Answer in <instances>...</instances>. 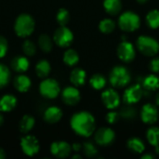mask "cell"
Instances as JSON below:
<instances>
[{
  "instance_id": "cell-1",
  "label": "cell",
  "mask_w": 159,
  "mask_h": 159,
  "mask_svg": "<svg viewBox=\"0 0 159 159\" xmlns=\"http://www.w3.org/2000/svg\"><path fill=\"white\" fill-rule=\"evenodd\" d=\"M70 125L72 129L79 136L89 138L96 129V120L92 114L87 111H80L71 117Z\"/></svg>"
},
{
  "instance_id": "cell-2",
  "label": "cell",
  "mask_w": 159,
  "mask_h": 159,
  "mask_svg": "<svg viewBox=\"0 0 159 159\" xmlns=\"http://www.w3.org/2000/svg\"><path fill=\"white\" fill-rule=\"evenodd\" d=\"M35 22L34 18L26 13L19 15L14 23V30L18 36L27 37L31 35L34 30Z\"/></svg>"
},
{
  "instance_id": "cell-3",
  "label": "cell",
  "mask_w": 159,
  "mask_h": 159,
  "mask_svg": "<svg viewBox=\"0 0 159 159\" xmlns=\"http://www.w3.org/2000/svg\"><path fill=\"white\" fill-rule=\"evenodd\" d=\"M131 79V75L128 68L122 65L115 66L109 75V82L115 88H125L127 87Z\"/></svg>"
},
{
  "instance_id": "cell-4",
  "label": "cell",
  "mask_w": 159,
  "mask_h": 159,
  "mask_svg": "<svg viewBox=\"0 0 159 159\" xmlns=\"http://www.w3.org/2000/svg\"><path fill=\"white\" fill-rule=\"evenodd\" d=\"M117 24L123 32L132 33L140 28L141 18L133 11H125L119 16Z\"/></svg>"
},
{
  "instance_id": "cell-5",
  "label": "cell",
  "mask_w": 159,
  "mask_h": 159,
  "mask_svg": "<svg viewBox=\"0 0 159 159\" xmlns=\"http://www.w3.org/2000/svg\"><path fill=\"white\" fill-rule=\"evenodd\" d=\"M136 45L138 50L146 57H155L159 52V43L152 36L140 35Z\"/></svg>"
},
{
  "instance_id": "cell-6",
  "label": "cell",
  "mask_w": 159,
  "mask_h": 159,
  "mask_svg": "<svg viewBox=\"0 0 159 159\" xmlns=\"http://www.w3.org/2000/svg\"><path fill=\"white\" fill-rule=\"evenodd\" d=\"M40 94L47 99H55L61 92V88L57 80L53 78H45L39 86Z\"/></svg>"
},
{
  "instance_id": "cell-7",
  "label": "cell",
  "mask_w": 159,
  "mask_h": 159,
  "mask_svg": "<svg viewBox=\"0 0 159 159\" xmlns=\"http://www.w3.org/2000/svg\"><path fill=\"white\" fill-rule=\"evenodd\" d=\"M53 41L61 48H68L74 41V34L66 25L60 26L53 34Z\"/></svg>"
},
{
  "instance_id": "cell-8",
  "label": "cell",
  "mask_w": 159,
  "mask_h": 159,
  "mask_svg": "<svg viewBox=\"0 0 159 159\" xmlns=\"http://www.w3.org/2000/svg\"><path fill=\"white\" fill-rule=\"evenodd\" d=\"M94 140L95 143L100 146H110L116 141V132L111 128H100L95 131Z\"/></svg>"
},
{
  "instance_id": "cell-9",
  "label": "cell",
  "mask_w": 159,
  "mask_h": 159,
  "mask_svg": "<svg viewBox=\"0 0 159 159\" xmlns=\"http://www.w3.org/2000/svg\"><path fill=\"white\" fill-rule=\"evenodd\" d=\"M116 53H117L119 60L126 63L131 62L136 57V50H135L134 46L130 42L126 41V40H123L118 45Z\"/></svg>"
},
{
  "instance_id": "cell-10",
  "label": "cell",
  "mask_w": 159,
  "mask_h": 159,
  "mask_svg": "<svg viewBox=\"0 0 159 159\" xmlns=\"http://www.w3.org/2000/svg\"><path fill=\"white\" fill-rule=\"evenodd\" d=\"M143 87L140 84H135L129 87L123 95V100L126 104H135L139 102L143 96Z\"/></svg>"
},
{
  "instance_id": "cell-11",
  "label": "cell",
  "mask_w": 159,
  "mask_h": 159,
  "mask_svg": "<svg viewBox=\"0 0 159 159\" xmlns=\"http://www.w3.org/2000/svg\"><path fill=\"white\" fill-rule=\"evenodd\" d=\"M20 147L22 152L28 157H34L40 150L39 141L33 135H26L20 140Z\"/></svg>"
},
{
  "instance_id": "cell-12",
  "label": "cell",
  "mask_w": 159,
  "mask_h": 159,
  "mask_svg": "<svg viewBox=\"0 0 159 159\" xmlns=\"http://www.w3.org/2000/svg\"><path fill=\"white\" fill-rule=\"evenodd\" d=\"M102 102L105 108L109 110L116 109L121 102L120 95L114 89H107L102 93Z\"/></svg>"
},
{
  "instance_id": "cell-13",
  "label": "cell",
  "mask_w": 159,
  "mask_h": 159,
  "mask_svg": "<svg viewBox=\"0 0 159 159\" xmlns=\"http://www.w3.org/2000/svg\"><path fill=\"white\" fill-rule=\"evenodd\" d=\"M141 119L144 124L154 125L158 120V109L156 105L152 103H146L142 107L141 110Z\"/></svg>"
},
{
  "instance_id": "cell-14",
  "label": "cell",
  "mask_w": 159,
  "mask_h": 159,
  "mask_svg": "<svg viewBox=\"0 0 159 159\" xmlns=\"http://www.w3.org/2000/svg\"><path fill=\"white\" fill-rule=\"evenodd\" d=\"M50 153L57 158H66L72 153V146L63 141L54 142L50 146Z\"/></svg>"
},
{
  "instance_id": "cell-15",
  "label": "cell",
  "mask_w": 159,
  "mask_h": 159,
  "mask_svg": "<svg viewBox=\"0 0 159 159\" xmlns=\"http://www.w3.org/2000/svg\"><path fill=\"white\" fill-rule=\"evenodd\" d=\"M61 98L65 104L74 106V105H76L80 102L81 95H80L78 89L75 86V87H67L62 90Z\"/></svg>"
},
{
  "instance_id": "cell-16",
  "label": "cell",
  "mask_w": 159,
  "mask_h": 159,
  "mask_svg": "<svg viewBox=\"0 0 159 159\" xmlns=\"http://www.w3.org/2000/svg\"><path fill=\"white\" fill-rule=\"evenodd\" d=\"M62 117V111L57 106H50L44 113V119L48 124H56Z\"/></svg>"
},
{
  "instance_id": "cell-17",
  "label": "cell",
  "mask_w": 159,
  "mask_h": 159,
  "mask_svg": "<svg viewBox=\"0 0 159 159\" xmlns=\"http://www.w3.org/2000/svg\"><path fill=\"white\" fill-rule=\"evenodd\" d=\"M17 105V98L11 94H6L0 99V111L7 113L15 109Z\"/></svg>"
},
{
  "instance_id": "cell-18",
  "label": "cell",
  "mask_w": 159,
  "mask_h": 159,
  "mask_svg": "<svg viewBox=\"0 0 159 159\" xmlns=\"http://www.w3.org/2000/svg\"><path fill=\"white\" fill-rule=\"evenodd\" d=\"M13 85H14V88L19 92H26L31 88L32 82H31V79L27 75L20 74L14 78Z\"/></svg>"
},
{
  "instance_id": "cell-19",
  "label": "cell",
  "mask_w": 159,
  "mask_h": 159,
  "mask_svg": "<svg viewBox=\"0 0 159 159\" xmlns=\"http://www.w3.org/2000/svg\"><path fill=\"white\" fill-rule=\"evenodd\" d=\"M29 61L24 56H16L11 60V68L17 73H24L29 68Z\"/></svg>"
},
{
  "instance_id": "cell-20",
  "label": "cell",
  "mask_w": 159,
  "mask_h": 159,
  "mask_svg": "<svg viewBox=\"0 0 159 159\" xmlns=\"http://www.w3.org/2000/svg\"><path fill=\"white\" fill-rule=\"evenodd\" d=\"M103 8L106 13L111 16L119 14L122 10L121 0H103Z\"/></svg>"
},
{
  "instance_id": "cell-21",
  "label": "cell",
  "mask_w": 159,
  "mask_h": 159,
  "mask_svg": "<svg viewBox=\"0 0 159 159\" xmlns=\"http://www.w3.org/2000/svg\"><path fill=\"white\" fill-rule=\"evenodd\" d=\"M128 149L133 154H143L145 151V145L143 140L138 137H131L127 142Z\"/></svg>"
},
{
  "instance_id": "cell-22",
  "label": "cell",
  "mask_w": 159,
  "mask_h": 159,
  "mask_svg": "<svg viewBox=\"0 0 159 159\" xmlns=\"http://www.w3.org/2000/svg\"><path fill=\"white\" fill-rule=\"evenodd\" d=\"M86 77L87 74L81 68H75L70 74V81L75 87L83 86L86 82Z\"/></svg>"
},
{
  "instance_id": "cell-23",
  "label": "cell",
  "mask_w": 159,
  "mask_h": 159,
  "mask_svg": "<svg viewBox=\"0 0 159 159\" xmlns=\"http://www.w3.org/2000/svg\"><path fill=\"white\" fill-rule=\"evenodd\" d=\"M142 86L144 89L150 90V91H156L159 89V76L156 74L148 75L144 77Z\"/></svg>"
},
{
  "instance_id": "cell-24",
  "label": "cell",
  "mask_w": 159,
  "mask_h": 159,
  "mask_svg": "<svg viewBox=\"0 0 159 159\" xmlns=\"http://www.w3.org/2000/svg\"><path fill=\"white\" fill-rule=\"evenodd\" d=\"M34 127V118L32 116L29 115H24L19 124V129L20 131L22 133H28L33 129Z\"/></svg>"
},
{
  "instance_id": "cell-25",
  "label": "cell",
  "mask_w": 159,
  "mask_h": 159,
  "mask_svg": "<svg viewBox=\"0 0 159 159\" xmlns=\"http://www.w3.org/2000/svg\"><path fill=\"white\" fill-rule=\"evenodd\" d=\"M51 66L47 60H41L35 65V73L40 78H46L49 75Z\"/></svg>"
},
{
  "instance_id": "cell-26",
  "label": "cell",
  "mask_w": 159,
  "mask_h": 159,
  "mask_svg": "<svg viewBox=\"0 0 159 159\" xmlns=\"http://www.w3.org/2000/svg\"><path fill=\"white\" fill-rule=\"evenodd\" d=\"M107 83V80L104 75L101 74H95L93 75L89 79V84L91 88H93L96 90H101L105 88Z\"/></svg>"
},
{
  "instance_id": "cell-27",
  "label": "cell",
  "mask_w": 159,
  "mask_h": 159,
  "mask_svg": "<svg viewBox=\"0 0 159 159\" xmlns=\"http://www.w3.org/2000/svg\"><path fill=\"white\" fill-rule=\"evenodd\" d=\"M146 139L153 147H159V128L151 127L146 131Z\"/></svg>"
},
{
  "instance_id": "cell-28",
  "label": "cell",
  "mask_w": 159,
  "mask_h": 159,
  "mask_svg": "<svg viewBox=\"0 0 159 159\" xmlns=\"http://www.w3.org/2000/svg\"><path fill=\"white\" fill-rule=\"evenodd\" d=\"M63 61L68 66H75L79 61V55L75 49L69 48L63 54Z\"/></svg>"
},
{
  "instance_id": "cell-29",
  "label": "cell",
  "mask_w": 159,
  "mask_h": 159,
  "mask_svg": "<svg viewBox=\"0 0 159 159\" xmlns=\"http://www.w3.org/2000/svg\"><path fill=\"white\" fill-rule=\"evenodd\" d=\"M146 23L151 29L159 28V10L152 9L146 15Z\"/></svg>"
},
{
  "instance_id": "cell-30",
  "label": "cell",
  "mask_w": 159,
  "mask_h": 159,
  "mask_svg": "<svg viewBox=\"0 0 159 159\" xmlns=\"http://www.w3.org/2000/svg\"><path fill=\"white\" fill-rule=\"evenodd\" d=\"M116 22L115 20H113L112 19H103L100 21L99 23V29L100 31L104 34H109L111 33H113L116 29Z\"/></svg>"
},
{
  "instance_id": "cell-31",
  "label": "cell",
  "mask_w": 159,
  "mask_h": 159,
  "mask_svg": "<svg viewBox=\"0 0 159 159\" xmlns=\"http://www.w3.org/2000/svg\"><path fill=\"white\" fill-rule=\"evenodd\" d=\"M38 46L41 48V50L45 52H49L52 50L53 48V41L50 38L49 35L43 34L39 36L38 38Z\"/></svg>"
},
{
  "instance_id": "cell-32",
  "label": "cell",
  "mask_w": 159,
  "mask_h": 159,
  "mask_svg": "<svg viewBox=\"0 0 159 159\" xmlns=\"http://www.w3.org/2000/svg\"><path fill=\"white\" fill-rule=\"evenodd\" d=\"M11 74L9 69L0 62V89L5 88L10 81Z\"/></svg>"
},
{
  "instance_id": "cell-33",
  "label": "cell",
  "mask_w": 159,
  "mask_h": 159,
  "mask_svg": "<svg viewBox=\"0 0 159 159\" xmlns=\"http://www.w3.org/2000/svg\"><path fill=\"white\" fill-rule=\"evenodd\" d=\"M56 20L61 26H65L70 20V13L66 8H60L56 15Z\"/></svg>"
},
{
  "instance_id": "cell-34",
  "label": "cell",
  "mask_w": 159,
  "mask_h": 159,
  "mask_svg": "<svg viewBox=\"0 0 159 159\" xmlns=\"http://www.w3.org/2000/svg\"><path fill=\"white\" fill-rule=\"evenodd\" d=\"M82 150L84 151V154L88 157H95L98 155V149L97 147L90 142H86L82 145Z\"/></svg>"
},
{
  "instance_id": "cell-35",
  "label": "cell",
  "mask_w": 159,
  "mask_h": 159,
  "mask_svg": "<svg viewBox=\"0 0 159 159\" xmlns=\"http://www.w3.org/2000/svg\"><path fill=\"white\" fill-rule=\"evenodd\" d=\"M120 114V116L125 118V119H133L135 116H136V110L133 108V106L131 104H127L125 105L119 112Z\"/></svg>"
},
{
  "instance_id": "cell-36",
  "label": "cell",
  "mask_w": 159,
  "mask_h": 159,
  "mask_svg": "<svg viewBox=\"0 0 159 159\" xmlns=\"http://www.w3.org/2000/svg\"><path fill=\"white\" fill-rule=\"evenodd\" d=\"M22 51L26 56L32 57L36 52V47L34 43L32 42L31 40H25L22 43Z\"/></svg>"
},
{
  "instance_id": "cell-37",
  "label": "cell",
  "mask_w": 159,
  "mask_h": 159,
  "mask_svg": "<svg viewBox=\"0 0 159 159\" xmlns=\"http://www.w3.org/2000/svg\"><path fill=\"white\" fill-rule=\"evenodd\" d=\"M120 117H121V116H120L119 112H116V111H115V110H111V111L106 115L105 119H106V121L108 122V124L114 125V124H116V123L118 122V120L120 119Z\"/></svg>"
},
{
  "instance_id": "cell-38",
  "label": "cell",
  "mask_w": 159,
  "mask_h": 159,
  "mask_svg": "<svg viewBox=\"0 0 159 159\" xmlns=\"http://www.w3.org/2000/svg\"><path fill=\"white\" fill-rule=\"evenodd\" d=\"M7 48H8L7 40L4 36L0 35V59L3 58L7 54Z\"/></svg>"
},
{
  "instance_id": "cell-39",
  "label": "cell",
  "mask_w": 159,
  "mask_h": 159,
  "mask_svg": "<svg viewBox=\"0 0 159 159\" xmlns=\"http://www.w3.org/2000/svg\"><path fill=\"white\" fill-rule=\"evenodd\" d=\"M149 67L154 74H159V58L155 57L154 59H152Z\"/></svg>"
},
{
  "instance_id": "cell-40",
  "label": "cell",
  "mask_w": 159,
  "mask_h": 159,
  "mask_svg": "<svg viewBox=\"0 0 159 159\" xmlns=\"http://www.w3.org/2000/svg\"><path fill=\"white\" fill-rule=\"evenodd\" d=\"M72 150L75 151V153H78L82 150V144L79 143H75L72 145Z\"/></svg>"
},
{
  "instance_id": "cell-41",
  "label": "cell",
  "mask_w": 159,
  "mask_h": 159,
  "mask_svg": "<svg viewBox=\"0 0 159 159\" xmlns=\"http://www.w3.org/2000/svg\"><path fill=\"white\" fill-rule=\"evenodd\" d=\"M155 157H156V156L151 153H145L142 156L143 159H155Z\"/></svg>"
},
{
  "instance_id": "cell-42",
  "label": "cell",
  "mask_w": 159,
  "mask_h": 159,
  "mask_svg": "<svg viewBox=\"0 0 159 159\" xmlns=\"http://www.w3.org/2000/svg\"><path fill=\"white\" fill-rule=\"evenodd\" d=\"M6 157V153H5V151L2 149V148H0V159H4Z\"/></svg>"
},
{
  "instance_id": "cell-43",
  "label": "cell",
  "mask_w": 159,
  "mask_h": 159,
  "mask_svg": "<svg viewBox=\"0 0 159 159\" xmlns=\"http://www.w3.org/2000/svg\"><path fill=\"white\" fill-rule=\"evenodd\" d=\"M72 158H73V159H81V158H82V157H81L80 155H78V154L76 153L75 155H74V156L72 157Z\"/></svg>"
},
{
  "instance_id": "cell-44",
  "label": "cell",
  "mask_w": 159,
  "mask_h": 159,
  "mask_svg": "<svg viewBox=\"0 0 159 159\" xmlns=\"http://www.w3.org/2000/svg\"><path fill=\"white\" fill-rule=\"evenodd\" d=\"M149 0H137V2L141 5H143V4H146Z\"/></svg>"
},
{
  "instance_id": "cell-45",
  "label": "cell",
  "mask_w": 159,
  "mask_h": 159,
  "mask_svg": "<svg viewBox=\"0 0 159 159\" xmlns=\"http://www.w3.org/2000/svg\"><path fill=\"white\" fill-rule=\"evenodd\" d=\"M3 123H4V116H3V115L0 113V127L3 125Z\"/></svg>"
},
{
  "instance_id": "cell-46",
  "label": "cell",
  "mask_w": 159,
  "mask_h": 159,
  "mask_svg": "<svg viewBox=\"0 0 159 159\" xmlns=\"http://www.w3.org/2000/svg\"><path fill=\"white\" fill-rule=\"evenodd\" d=\"M156 103H157V106H159V92L157 94V96H156Z\"/></svg>"
}]
</instances>
